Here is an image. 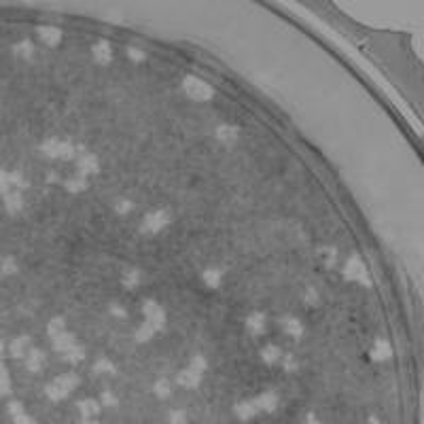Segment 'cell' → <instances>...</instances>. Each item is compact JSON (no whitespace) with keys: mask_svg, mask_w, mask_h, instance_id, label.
<instances>
[{"mask_svg":"<svg viewBox=\"0 0 424 424\" xmlns=\"http://www.w3.org/2000/svg\"><path fill=\"white\" fill-rule=\"evenodd\" d=\"M75 346H77V341H75V337L70 335V333H62L60 337L53 339V348L60 350V352H64V355H66L70 348H75Z\"/></svg>","mask_w":424,"mask_h":424,"instance_id":"16","label":"cell"},{"mask_svg":"<svg viewBox=\"0 0 424 424\" xmlns=\"http://www.w3.org/2000/svg\"><path fill=\"white\" fill-rule=\"evenodd\" d=\"M98 168H100V161L96 155H91V153H79L77 155V170H79L77 174L87 179L89 174H96Z\"/></svg>","mask_w":424,"mask_h":424,"instance_id":"6","label":"cell"},{"mask_svg":"<svg viewBox=\"0 0 424 424\" xmlns=\"http://www.w3.org/2000/svg\"><path fill=\"white\" fill-rule=\"evenodd\" d=\"M323 259H325V265H327V267H333V265H335V259H337L335 249H325V251H323Z\"/></svg>","mask_w":424,"mask_h":424,"instance_id":"27","label":"cell"},{"mask_svg":"<svg viewBox=\"0 0 424 424\" xmlns=\"http://www.w3.org/2000/svg\"><path fill=\"white\" fill-rule=\"evenodd\" d=\"M39 37H41V41H43L45 45L55 47L57 43L62 41V32L57 30V28H53V26H41V28H39Z\"/></svg>","mask_w":424,"mask_h":424,"instance_id":"10","label":"cell"},{"mask_svg":"<svg viewBox=\"0 0 424 424\" xmlns=\"http://www.w3.org/2000/svg\"><path fill=\"white\" fill-rule=\"evenodd\" d=\"M0 272L7 274V276L15 274V272H17V261H15L13 257H5L3 261H0Z\"/></svg>","mask_w":424,"mask_h":424,"instance_id":"24","label":"cell"},{"mask_svg":"<svg viewBox=\"0 0 424 424\" xmlns=\"http://www.w3.org/2000/svg\"><path fill=\"white\" fill-rule=\"evenodd\" d=\"M303 301H305V305H316L318 303V293L310 287V289H305V293H303Z\"/></svg>","mask_w":424,"mask_h":424,"instance_id":"28","label":"cell"},{"mask_svg":"<svg viewBox=\"0 0 424 424\" xmlns=\"http://www.w3.org/2000/svg\"><path fill=\"white\" fill-rule=\"evenodd\" d=\"M3 350H5V346H3V341H0V357H3Z\"/></svg>","mask_w":424,"mask_h":424,"instance_id":"32","label":"cell"},{"mask_svg":"<svg viewBox=\"0 0 424 424\" xmlns=\"http://www.w3.org/2000/svg\"><path fill=\"white\" fill-rule=\"evenodd\" d=\"M15 53L19 55V57H32L34 55V47H32V43L30 41H21V43H17L15 45Z\"/></svg>","mask_w":424,"mask_h":424,"instance_id":"23","label":"cell"},{"mask_svg":"<svg viewBox=\"0 0 424 424\" xmlns=\"http://www.w3.org/2000/svg\"><path fill=\"white\" fill-rule=\"evenodd\" d=\"M75 384H77V378H73V375H64V378L55 380V384H53V386H49V395L57 399V397L66 395V393H68Z\"/></svg>","mask_w":424,"mask_h":424,"instance_id":"9","label":"cell"},{"mask_svg":"<svg viewBox=\"0 0 424 424\" xmlns=\"http://www.w3.org/2000/svg\"><path fill=\"white\" fill-rule=\"evenodd\" d=\"M183 89L191 100H197V102H208L212 96H215L212 85H208L206 81L197 79V77H187L183 81Z\"/></svg>","mask_w":424,"mask_h":424,"instance_id":"2","label":"cell"},{"mask_svg":"<svg viewBox=\"0 0 424 424\" xmlns=\"http://www.w3.org/2000/svg\"><path fill=\"white\" fill-rule=\"evenodd\" d=\"M11 355L13 357H26L28 355V350H30V339L28 337H17L11 341Z\"/></svg>","mask_w":424,"mask_h":424,"instance_id":"15","label":"cell"},{"mask_svg":"<svg viewBox=\"0 0 424 424\" xmlns=\"http://www.w3.org/2000/svg\"><path fill=\"white\" fill-rule=\"evenodd\" d=\"M344 278L346 280H352V282H361V285H365V287L371 285L367 267H365V263L361 261L359 257H350L348 261H346V265H344Z\"/></svg>","mask_w":424,"mask_h":424,"instance_id":"4","label":"cell"},{"mask_svg":"<svg viewBox=\"0 0 424 424\" xmlns=\"http://www.w3.org/2000/svg\"><path fill=\"white\" fill-rule=\"evenodd\" d=\"M121 285L125 289H136L140 285V272H138V269H134V267L125 269L123 276H121Z\"/></svg>","mask_w":424,"mask_h":424,"instance_id":"17","label":"cell"},{"mask_svg":"<svg viewBox=\"0 0 424 424\" xmlns=\"http://www.w3.org/2000/svg\"><path fill=\"white\" fill-rule=\"evenodd\" d=\"M113 367H111V363H106V361H100L98 365H96V371H111Z\"/></svg>","mask_w":424,"mask_h":424,"instance_id":"31","label":"cell"},{"mask_svg":"<svg viewBox=\"0 0 424 424\" xmlns=\"http://www.w3.org/2000/svg\"><path fill=\"white\" fill-rule=\"evenodd\" d=\"M111 312H113V316H117V318H125V316H127V312L121 308V305H111Z\"/></svg>","mask_w":424,"mask_h":424,"instance_id":"30","label":"cell"},{"mask_svg":"<svg viewBox=\"0 0 424 424\" xmlns=\"http://www.w3.org/2000/svg\"><path fill=\"white\" fill-rule=\"evenodd\" d=\"M127 55L132 57L134 62H143V60H145V51L138 49V47H129V49H127Z\"/></svg>","mask_w":424,"mask_h":424,"instance_id":"29","label":"cell"},{"mask_svg":"<svg viewBox=\"0 0 424 424\" xmlns=\"http://www.w3.org/2000/svg\"><path fill=\"white\" fill-rule=\"evenodd\" d=\"M246 327L253 335H261L265 331V316L261 312H253L249 318H246Z\"/></svg>","mask_w":424,"mask_h":424,"instance_id":"12","label":"cell"},{"mask_svg":"<svg viewBox=\"0 0 424 424\" xmlns=\"http://www.w3.org/2000/svg\"><path fill=\"white\" fill-rule=\"evenodd\" d=\"M202 280H204L206 287H210V289H219L221 282H223V272H221L219 267H208V269H204Z\"/></svg>","mask_w":424,"mask_h":424,"instance_id":"13","label":"cell"},{"mask_svg":"<svg viewBox=\"0 0 424 424\" xmlns=\"http://www.w3.org/2000/svg\"><path fill=\"white\" fill-rule=\"evenodd\" d=\"M168 223H170V212L168 210H153L143 219V223H140V233L155 235L166 227Z\"/></svg>","mask_w":424,"mask_h":424,"instance_id":"3","label":"cell"},{"mask_svg":"<svg viewBox=\"0 0 424 424\" xmlns=\"http://www.w3.org/2000/svg\"><path fill=\"white\" fill-rule=\"evenodd\" d=\"M238 136H240V129L235 127V125H231V123H221L217 127V138L221 140V143H225V145L235 143V140H238Z\"/></svg>","mask_w":424,"mask_h":424,"instance_id":"8","label":"cell"},{"mask_svg":"<svg viewBox=\"0 0 424 424\" xmlns=\"http://www.w3.org/2000/svg\"><path fill=\"white\" fill-rule=\"evenodd\" d=\"M282 327H285V331L289 333V335H293V337H301V333H303V327H301V323L297 321V318H285L282 321Z\"/></svg>","mask_w":424,"mask_h":424,"instance_id":"18","label":"cell"},{"mask_svg":"<svg viewBox=\"0 0 424 424\" xmlns=\"http://www.w3.org/2000/svg\"><path fill=\"white\" fill-rule=\"evenodd\" d=\"M66 189H68L70 193H81V191H85V189H87V179H85V176H81V174L70 176V179L66 181Z\"/></svg>","mask_w":424,"mask_h":424,"instance_id":"14","label":"cell"},{"mask_svg":"<svg viewBox=\"0 0 424 424\" xmlns=\"http://www.w3.org/2000/svg\"><path fill=\"white\" fill-rule=\"evenodd\" d=\"M41 153H45L47 157H60V159H70L79 155V149L75 145L66 143V140H57V138H47L41 145Z\"/></svg>","mask_w":424,"mask_h":424,"instance_id":"1","label":"cell"},{"mask_svg":"<svg viewBox=\"0 0 424 424\" xmlns=\"http://www.w3.org/2000/svg\"><path fill=\"white\" fill-rule=\"evenodd\" d=\"M278 357H280L278 346H267V348L263 350V359H265L267 363H276V361H278Z\"/></svg>","mask_w":424,"mask_h":424,"instance_id":"25","label":"cell"},{"mask_svg":"<svg viewBox=\"0 0 424 424\" xmlns=\"http://www.w3.org/2000/svg\"><path fill=\"white\" fill-rule=\"evenodd\" d=\"M5 208L9 215H17V212H21L23 208V195L21 191H11L5 195Z\"/></svg>","mask_w":424,"mask_h":424,"instance_id":"11","label":"cell"},{"mask_svg":"<svg viewBox=\"0 0 424 424\" xmlns=\"http://www.w3.org/2000/svg\"><path fill=\"white\" fill-rule=\"evenodd\" d=\"M91 53H93V60H96L98 64H102V66L111 64V60H113V49H111V45L106 41H100V43L93 45Z\"/></svg>","mask_w":424,"mask_h":424,"instance_id":"7","label":"cell"},{"mask_svg":"<svg viewBox=\"0 0 424 424\" xmlns=\"http://www.w3.org/2000/svg\"><path fill=\"white\" fill-rule=\"evenodd\" d=\"M157 331H159V329H157L155 325H151V323H147V321H145L143 325L138 327V331H136V339H138V341H149V339H151L153 335H155Z\"/></svg>","mask_w":424,"mask_h":424,"instance_id":"19","label":"cell"},{"mask_svg":"<svg viewBox=\"0 0 424 424\" xmlns=\"http://www.w3.org/2000/svg\"><path fill=\"white\" fill-rule=\"evenodd\" d=\"M115 210L119 212V215H127V212L134 210V204L129 202V199H119V202H117V206H115Z\"/></svg>","mask_w":424,"mask_h":424,"instance_id":"26","label":"cell"},{"mask_svg":"<svg viewBox=\"0 0 424 424\" xmlns=\"http://www.w3.org/2000/svg\"><path fill=\"white\" fill-rule=\"evenodd\" d=\"M143 314H145V321L151 323V325H155L157 329H161L163 323H166V312H163V308L159 303H155V301H145Z\"/></svg>","mask_w":424,"mask_h":424,"instance_id":"5","label":"cell"},{"mask_svg":"<svg viewBox=\"0 0 424 424\" xmlns=\"http://www.w3.org/2000/svg\"><path fill=\"white\" fill-rule=\"evenodd\" d=\"M47 333H49L51 339H55V337H60L62 333H66V325H64L62 318H53V321L49 323V327H47Z\"/></svg>","mask_w":424,"mask_h":424,"instance_id":"20","label":"cell"},{"mask_svg":"<svg viewBox=\"0 0 424 424\" xmlns=\"http://www.w3.org/2000/svg\"><path fill=\"white\" fill-rule=\"evenodd\" d=\"M371 355H373L375 359H386V357H391V346H388L384 339L375 341V346H373V350H371Z\"/></svg>","mask_w":424,"mask_h":424,"instance_id":"21","label":"cell"},{"mask_svg":"<svg viewBox=\"0 0 424 424\" xmlns=\"http://www.w3.org/2000/svg\"><path fill=\"white\" fill-rule=\"evenodd\" d=\"M43 363H45V357L41 355L39 350H34V352H30V355H28V369L39 371L43 367Z\"/></svg>","mask_w":424,"mask_h":424,"instance_id":"22","label":"cell"}]
</instances>
